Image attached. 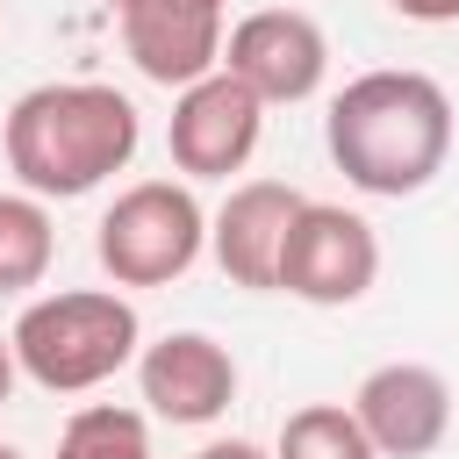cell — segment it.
I'll use <instances>...</instances> for the list:
<instances>
[{
	"label": "cell",
	"instance_id": "obj_1",
	"mask_svg": "<svg viewBox=\"0 0 459 459\" xmlns=\"http://www.w3.org/2000/svg\"><path fill=\"white\" fill-rule=\"evenodd\" d=\"M330 165L380 201L423 194L452 158V100L430 72H359L323 115Z\"/></svg>",
	"mask_w": 459,
	"mask_h": 459
},
{
	"label": "cell",
	"instance_id": "obj_2",
	"mask_svg": "<svg viewBox=\"0 0 459 459\" xmlns=\"http://www.w3.org/2000/svg\"><path fill=\"white\" fill-rule=\"evenodd\" d=\"M136 100L100 79H50L7 108V172L36 201H79L136 158Z\"/></svg>",
	"mask_w": 459,
	"mask_h": 459
},
{
	"label": "cell",
	"instance_id": "obj_3",
	"mask_svg": "<svg viewBox=\"0 0 459 459\" xmlns=\"http://www.w3.org/2000/svg\"><path fill=\"white\" fill-rule=\"evenodd\" d=\"M14 366L50 387V394H86L100 380H115L136 344H143V323L136 308L115 294V287H65V294H43L22 308L14 323Z\"/></svg>",
	"mask_w": 459,
	"mask_h": 459
},
{
	"label": "cell",
	"instance_id": "obj_4",
	"mask_svg": "<svg viewBox=\"0 0 459 459\" xmlns=\"http://www.w3.org/2000/svg\"><path fill=\"white\" fill-rule=\"evenodd\" d=\"M201 244H208V215L179 179H136L129 194H115V208L93 230L100 273L115 287H172L201 258Z\"/></svg>",
	"mask_w": 459,
	"mask_h": 459
},
{
	"label": "cell",
	"instance_id": "obj_5",
	"mask_svg": "<svg viewBox=\"0 0 459 459\" xmlns=\"http://www.w3.org/2000/svg\"><path fill=\"white\" fill-rule=\"evenodd\" d=\"M380 280V237L366 215L337 208V201H301V215L287 222L280 244V280L273 294L316 301V308H344Z\"/></svg>",
	"mask_w": 459,
	"mask_h": 459
},
{
	"label": "cell",
	"instance_id": "obj_6",
	"mask_svg": "<svg viewBox=\"0 0 459 459\" xmlns=\"http://www.w3.org/2000/svg\"><path fill=\"white\" fill-rule=\"evenodd\" d=\"M222 72L237 79V86H251L265 108H294V100H308L316 86H323V72H330V36L301 14V7H258V14H244L230 36H222Z\"/></svg>",
	"mask_w": 459,
	"mask_h": 459
},
{
	"label": "cell",
	"instance_id": "obj_7",
	"mask_svg": "<svg viewBox=\"0 0 459 459\" xmlns=\"http://www.w3.org/2000/svg\"><path fill=\"white\" fill-rule=\"evenodd\" d=\"M258 129H265V100L215 65L208 79L179 86L165 143H172V165H179L186 179H230V172H244V158L258 151Z\"/></svg>",
	"mask_w": 459,
	"mask_h": 459
},
{
	"label": "cell",
	"instance_id": "obj_8",
	"mask_svg": "<svg viewBox=\"0 0 459 459\" xmlns=\"http://www.w3.org/2000/svg\"><path fill=\"white\" fill-rule=\"evenodd\" d=\"M351 416H359V430L380 459H430L452 430V387H445L437 366L394 359V366H373L359 380Z\"/></svg>",
	"mask_w": 459,
	"mask_h": 459
},
{
	"label": "cell",
	"instance_id": "obj_9",
	"mask_svg": "<svg viewBox=\"0 0 459 459\" xmlns=\"http://www.w3.org/2000/svg\"><path fill=\"white\" fill-rule=\"evenodd\" d=\"M122 50L151 86H194L222 65V0H108Z\"/></svg>",
	"mask_w": 459,
	"mask_h": 459
},
{
	"label": "cell",
	"instance_id": "obj_10",
	"mask_svg": "<svg viewBox=\"0 0 459 459\" xmlns=\"http://www.w3.org/2000/svg\"><path fill=\"white\" fill-rule=\"evenodd\" d=\"M136 387L165 423H215L237 402V359L208 330H172L136 359Z\"/></svg>",
	"mask_w": 459,
	"mask_h": 459
},
{
	"label": "cell",
	"instance_id": "obj_11",
	"mask_svg": "<svg viewBox=\"0 0 459 459\" xmlns=\"http://www.w3.org/2000/svg\"><path fill=\"white\" fill-rule=\"evenodd\" d=\"M301 201H308V194H294L287 179H244V186H230V201H222L215 222H208L215 265H222L237 287L273 294V280H280V244H287V222L301 215Z\"/></svg>",
	"mask_w": 459,
	"mask_h": 459
},
{
	"label": "cell",
	"instance_id": "obj_12",
	"mask_svg": "<svg viewBox=\"0 0 459 459\" xmlns=\"http://www.w3.org/2000/svg\"><path fill=\"white\" fill-rule=\"evenodd\" d=\"M57 258V230L50 208L36 194H0V294H22L50 273Z\"/></svg>",
	"mask_w": 459,
	"mask_h": 459
},
{
	"label": "cell",
	"instance_id": "obj_13",
	"mask_svg": "<svg viewBox=\"0 0 459 459\" xmlns=\"http://www.w3.org/2000/svg\"><path fill=\"white\" fill-rule=\"evenodd\" d=\"M57 459H158V452H151V430H143L136 409L93 402V409H72V416H65Z\"/></svg>",
	"mask_w": 459,
	"mask_h": 459
},
{
	"label": "cell",
	"instance_id": "obj_14",
	"mask_svg": "<svg viewBox=\"0 0 459 459\" xmlns=\"http://www.w3.org/2000/svg\"><path fill=\"white\" fill-rule=\"evenodd\" d=\"M273 459H380L359 430V416L344 402H308L280 423V452Z\"/></svg>",
	"mask_w": 459,
	"mask_h": 459
},
{
	"label": "cell",
	"instance_id": "obj_15",
	"mask_svg": "<svg viewBox=\"0 0 459 459\" xmlns=\"http://www.w3.org/2000/svg\"><path fill=\"white\" fill-rule=\"evenodd\" d=\"M387 7L409 22H459V0H387Z\"/></svg>",
	"mask_w": 459,
	"mask_h": 459
},
{
	"label": "cell",
	"instance_id": "obj_16",
	"mask_svg": "<svg viewBox=\"0 0 459 459\" xmlns=\"http://www.w3.org/2000/svg\"><path fill=\"white\" fill-rule=\"evenodd\" d=\"M194 459H265V452H258L251 437H215V445H208V452H194Z\"/></svg>",
	"mask_w": 459,
	"mask_h": 459
},
{
	"label": "cell",
	"instance_id": "obj_17",
	"mask_svg": "<svg viewBox=\"0 0 459 459\" xmlns=\"http://www.w3.org/2000/svg\"><path fill=\"white\" fill-rule=\"evenodd\" d=\"M14 373H22V366H14V344H0V402L14 394Z\"/></svg>",
	"mask_w": 459,
	"mask_h": 459
},
{
	"label": "cell",
	"instance_id": "obj_18",
	"mask_svg": "<svg viewBox=\"0 0 459 459\" xmlns=\"http://www.w3.org/2000/svg\"><path fill=\"white\" fill-rule=\"evenodd\" d=\"M0 459H22V452H14V445H0Z\"/></svg>",
	"mask_w": 459,
	"mask_h": 459
}]
</instances>
